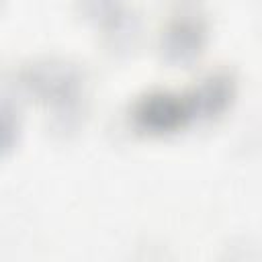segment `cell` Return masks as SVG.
Here are the masks:
<instances>
[{
    "label": "cell",
    "mask_w": 262,
    "mask_h": 262,
    "mask_svg": "<svg viewBox=\"0 0 262 262\" xmlns=\"http://www.w3.org/2000/svg\"><path fill=\"white\" fill-rule=\"evenodd\" d=\"M137 121L149 129H170L182 119V104L172 96L156 94L137 106Z\"/></svg>",
    "instance_id": "1"
}]
</instances>
